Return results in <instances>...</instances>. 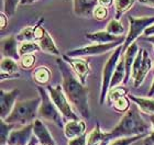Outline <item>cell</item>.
I'll use <instances>...</instances> for the list:
<instances>
[{
  "mask_svg": "<svg viewBox=\"0 0 154 145\" xmlns=\"http://www.w3.org/2000/svg\"><path fill=\"white\" fill-rule=\"evenodd\" d=\"M57 65L63 78V90L67 99L75 107V109L84 118H89L90 110L88 104V89L74 76L72 68L65 59H57Z\"/></svg>",
  "mask_w": 154,
  "mask_h": 145,
  "instance_id": "1",
  "label": "cell"
},
{
  "mask_svg": "<svg viewBox=\"0 0 154 145\" xmlns=\"http://www.w3.org/2000/svg\"><path fill=\"white\" fill-rule=\"evenodd\" d=\"M150 129H151V125L148 124V122L141 116L138 107H133L125 113L120 122L117 124V126L111 132L106 133L105 145H107V143L111 140L118 139V137L146 134V132L150 131Z\"/></svg>",
  "mask_w": 154,
  "mask_h": 145,
  "instance_id": "2",
  "label": "cell"
},
{
  "mask_svg": "<svg viewBox=\"0 0 154 145\" xmlns=\"http://www.w3.org/2000/svg\"><path fill=\"white\" fill-rule=\"evenodd\" d=\"M40 104L41 97L19 101L14 104L11 113L5 119V121L10 124H31L33 120H36Z\"/></svg>",
  "mask_w": 154,
  "mask_h": 145,
  "instance_id": "3",
  "label": "cell"
},
{
  "mask_svg": "<svg viewBox=\"0 0 154 145\" xmlns=\"http://www.w3.org/2000/svg\"><path fill=\"white\" fill-rule=\"evenodd\" d=\"M38 91L40 94V97H41V104H40V108H38L40 116L55 123L56 125L61 126V128H64L62 113L60 112L57 107L55 106V103L53 102L50 94H48L46 90L42 87H38Z\"/></svg>",
  "mask_w": 154,
  "mask_h": 145,
  "instance_id": "4",
  "label": "cell"
},
{
  "mask_svg": "<svg viewBox=\"0 0 154 145\" xmlns=\"http://www.w3.org/2000/svg\"><path fill=\"white\" fill-rule=\"evenodd\" d=\"M152 24H154V17H129V32L123 42V51H125L132 43H134L135 40Z\"/></svg>",
  "mask_w": 154,
  "mask_h": 145,
  "instance_id": "5",
  "label": "cell"
},
{
  "mask_svg": "<svg viewBox=\"0 0 154 145\" xmlns=\"http://www.w3.org/2000/svg\"><path fill=\"white\" fill-rule=\"evenodd\" d=\"M123 52V46L119 45L116 48L113 53L109 56L107 63L103 66V84H101V91H100V104H103L106 96L108 94L110 87V83H111V78L113 76V73L116 71L117 64H118L119 59L121 57V53Z\"/></svg>",
  "mask_w": 154,
  "mask_h": 145,
  "instance_id": "6",
  "label": "cell"
},
{
  "mask_svg": "<svg viewBox=\"0 0 154 145\" xmlns=\"http://www.w3.org/2000/svg\"><path fill=\"white\" fill-rule=\"evenodd\" d=\"M151 68L152 61L149 56V53L145 50H140L131 69V77L134 79V87L141 86Z\"/></svg>",
  "mask_w": 154,
  "mask_h": 145,
  "instance_id": "7",
  "label": "cell"
},
{
  "mask_svg": "<svg viewBox=\"0 0 154 145\" xmlns=\"http://www.w3.org/2000/svg\"><path fill=\"white\" fill-rule=\"evenodd\" d=\"M48 90L52 100H53V102L55 103V106L57 107V109L60 110V112L62 113V116H64L65 119L67 120L78 119L76 113L73 111L72 106L68 102V99L67 97H66V95H65L64 90H63V87H61L60 85L55 86V87L48 86Z\"/></svg>",
  "mask_w": 154,
  "mask_h": 145,
  "instance_id": "8",
  "label": "cell"
},
{
  "mask_svg": "<svg viewBox=\"0 0 154 145\" xmlns=\"http://www.w3.org/2000/svg\"><path fill=\"white\" fill-rule=\"evenodd\" d=\"M122 43V40L112 43H106V44H91L88 46H84L80 48H75L67 52L66 55L69 57H80V56H91V55H100L106 52H109L112 48H117Z\"/></svg>",
  "mask_w": 154,
  "mask_h": 145,
  "instance_id": "9",
  "label": "cell"
},
{
  "mask_svg": "<svg viewBox=\"0 0 154 145\" xmlns=\"http://www.w3.org/2000/svg\"><path fill=\"white\" fill-rule=\"evenodd\" d=\"M63 59H65L68 64L71 65L72 69L77 75V77L80 80V83L83 85L86 84V78L89 75V71H90V67L88 62L78 57H69L67 55H64Z\"/></svg>",
  "mask_w": 154,
  "mask_h": 145,
  "instance_id": "10",
  "label": "cell"
},
{
  "mask_svg": "<svg viewBox=\"0 0 154 145\" xmlns=\"http://www.w3.org/2000/svg\"><path fill=\"white\" fill-rule=\"evenodd\" d=\"M36 33H38V45H40L42 51H44L45 53H48V54L60 55V50L54 43L52 36L48 34V32L44 28H42L38 24L36 26Z\"/></svg>",
  "mask_w": 154,
  "mask_h": 145,
  "instance_id": "11",
  "label": "cell"
},
{
  "mask_svg": "<svg viewBox=\"0 0 154 145\" xmlns=\"http://www.w3.org/2000/svg\"><path fill=\"white\" fill-rule=\"evenodd\" d=\"M33 123L26 124L22 129L13 130L8 139V145H28L32 137Z\"/></svg>",
  "mask_w": 154,
  "mask_h": 145,
  "instance_id": "12",
  "label": "cell"
},
{
  "mask_svg": "<svg viewBox=\"0 0 154 145\" xmlns=\"http://www.w3.org/2000/svg\"><path fill=\"white\" fill-rule=\"evenodd\" d=\"M19 94L18 89H13L11 91H5L1 89L0 91V106H1V119L5 120L12 111L14 102Z\"/></svg>",
  "mask_w": 154,
  "mask_h": 145,
  "instance_id": "13",
  "label": "cell"
},
{
  "mask_svg": "<svg viewBox=\"0 0 154 145\" xmlns=\"http://www.w3.org/2000/svg\"><path fill=\"white\" fill-rule=\"evenodd\" d=\"M17 38L12 35L1 40V53L3 57H10L19 61L21 56L19 54V45L17 44Z\"/></svg>",
  "mask_w": 154,
  "mask_h": 145,
  "instance_id": "14",
  "label": "cell"
},
{
  "mask_svg": "<svg viewBox=\"0 0 154 145\" xmlns=\"http://www.w3.org/2000/svg\"><path fill=\"white\" fill-rule=\"evenodd\" d=\"M74 1V12L78 17L90 18L94 16V10L99 2L98 0H73Z\"/></svg>",
  "mask_w": 154,
  "mask_h": 145,
  "instance_id": "15",
  "label": "cell"
},
{
  "mask_svg": "<svg viewBox=\"0 0 154 145\" xmlns=\"http://www.w3.org/2000/svg\"><path fill=\"white\" fill-rule=\"evenodd\" d=\"M33 132H34V135L38 137V143L41 145H55L54 139L52 137L48 129L45 126V124L42 122L41 120H34V122H33Z\"/></svg>",
  "mask_w": 154,
  "mask_h": 145,
  "instance_id": "16",
  "label": "cell"
},
{
  "mask_svg": "<svg viewBox=\"0 0 154 145\" xmlns=\"http://www.w3.org/2000/svg\"><path fill=\"white\" fill-rule=\"evenodd\" d=\"M85 130H86V124H85V122H84V121H80V120H78V119L68 120L64 125L65 136H66L68 140L74 139V137H77V136L84 134V133H85Z\"/></svg>",
  "mask_w": 154,
  "mask_h": 145,
  "instance_id": "17",
  "label": "cell"
},
{
  "mask_svg": "<svg viewBox=\"0 0 154 145\" xmlns=\"http://www.w3.org/2000/svg\"><path fill=\"white\" fill-rule=\"evenodd\" d=\"M139 46L137 45V43H132L131 45L129 46L127 50H125V53L123 55L125 57V78L123 84H127L131 77V69H132V65L134 63V59L137 57V55L139 53Z\"/></svg>",
  "mask_w": 154,
  "mask_h": 145,
  "instance_id": "18",
  "label": "cell"
},
{
  "mask_svg": "<svg viewBox=\"0 0 154 145\" xmlns=\"http://www.w3.org/2000/svg\"><path fill=\"white\" fill-rule=\"evenodd\" d=\"M129 99L133 101L143 112L149 113L150 116H154V99H151V97L143 98V97H135L133 95H130Z\"/></svg>",
  "mask_w": 154,
  "mask_h": 145,
  "instance_id": "19",
  "label": "cell"
},
{
  "mask_svg": "<svg viewBox=\"0 0 154 145\" xmlns=\"http://www.w3.org/2000/svg\"><path fill=\"white\" fill-rule=\"evenodd\" d=\"M86 38L90 41H94L96 43H100V44H106V43H112L120 41L119 36H116L110 34L107 31H99V32H93V33H87Z\"/></svg>",
  "mask_w": 154,
  "mask_h": 145,
  "instance_id": "20",
  "label": "cell"
},
{
  "mask_svg": "<svg viewBox=\"0 0 154 145\" xmlns=\"http://www.w3.org/2000/svg\"><path fill=\"white\" fill-rule=\"evenodd\" d=\"M125 57L121 55V57H120L118 64H117L115 73H113V76H112V78H111V83H110L109 89H111V88H113V87H117L119 84L123 83V81H125Z\"/></svg>",
  "mask_w": 154,
  "mask_h": 145,
  "instance_id": "21",
  "label": "cell"
},
{
  "mask_svg": "<svg viewBox=\"0 0 154 145\" xmlns=\"http://www.w3.org/2000/svg\"><path fill=\"white\" fill-rule=\"evenodd\" d=\"M106 143V133L100 130V125L97 124L96 128L88 134L87 145H105Z\"/></svg>",
  "mask_w": 154,
  "mask_h": 145,
  "instance_id": "22",
  "label": "cell"
},
{
  "mask_svg": "<svg viewBox=\"0 0 154 145\" xmlns=\"http://www.w3.org/2000/svg\"><path fill=\"white\" fill-rule=\"evenodd\" d=\"M17 40L21 42H26V41H36L38 40V33H36V26H26L22 29L17 35Z\"/></svg>",
  "mask_w": 154,
  "mask_h": 145,
  "instance_id": "23",
  "label": "cell"
},
{
  "mask_svg": "<svg viewBox=\"0 0 154 145\" xmlns=\"http://www.w3.org/2000/svg\"><path fill=\"white\" fill-rule=\"evenodd\" d=\"M135 0H115L116 6V19L119 20L123 13H125L133 5Z\"/></svg>",
  "mask_w": 154,
  "mask_h": 145,
  "instance_id": "24",
  "label": "cell"
},
{
  "mask_svg": "<svg viewBox=\"0 0 154 145\" xmlns=\"http://www.w3.org/2000/svg\"><path fill=\"white\" fill-rule=\"evenodd\" d=\"M0 68H1V73L3 74H14L18 71V63L13 58L2 57Z\"/></svg>",
  "mask_w": 154,
  "mask_h": 145,
  "instance_id": "25",
  "label": "cell"
},
{
  "mask_svg": "<svg viewBox=\"0 0 154 145\" xmlns=\"http://www.w3.org/2000/svg\"><path fill=\"white\" fill-rule=\"evenodd\" d=\"M50 77H51V73H50V69L48 67H38L36 68L34 73H33V78L35 79V81L38 84L44 85L46 84L48 80H50Z\"/></svg>",
  "mask_w": 154,
  "mask_h": 145,
  "instance_id": "26",
  "label": "cell"
},
{
  "mask_svg": "<svg viewBox=\"0 0 154 145\" xmlns=\"http://www.w3.org/2000/svg\"><path fill=\"white\" fill-rule=\"evenodd\" d=\"M41 50L40 45L36 44L35 41H26V42H21L19 45V54L20 56L28 54H33L34 52Z\"/></svg>",
  "mask_w": 154,
  "mask_h": 145,
  "instance_id": "27",
  "label": "cell"
},
{
  "mask_svg": "<svg viewBox=\"0 0 154 145\" xmlns=\"http://www.w3.org/2000/svg\"><path fill=\"white\" fill-rule=\"evenodd\" d=\"M106 31L109 32L110 34H112V35L119 36V35H122L125 33V28H123V26H122L121 23L119 22V20L112 19L110 20L109 22H108V24H107Z\"/></svg>",
  "mask_w": 154,
  "mask_h": 145,
  "instance_id": "28",
  "label": "cell"
},
{
  "mask_svg": "<svg viewBox=\"0 0 154 145\" xmlns=\"http://www.w3.org/2000/svg\"><path fill=\"white\" fill-rule=\"evenodd\" d=\"M145 134H138L133 136H125V137H118L115 139L112 142H110L108 145H131L132 143L137 142L140 139H142Z\"/></svg>",
  "mask_w": 154,
  "mask_h": 145,
  "instance_id": "29",
  "label": "cell"
},
{
  "mask_svg": "<svg viewBox=\"0 0 154 145\" xmlns=\"http://www.w3.org/2000/svg\"><path fill=\"white\" fill-rule=\"evenodd\" d=\"M127 95V89L125 87H113L111 88L108 92V101H109V104L111 106L116 100L121 98V97H125Z\"/></svg>",
  "mask_w": 154,
  "mask_h": 145,
  "instance_id": "30",
  "label": "cell"
},
{
  "mask_svg": "<svg viewBox=\"0 0 154 145\" xmlns=\"http://www.w3.org/2000/svg\"><path fill=\"white\" fill-rule=\"evenodd\" d=\"M14 124H10V123L6 122L5 120L1 119V124H0V130H1V144L6 145V143H8V139L11 133Z\"/></svg>",
  "mask_w": 154,
  "mask_h": 145,
  "instance_id": "31",
  "label": "cell"
},
{
  "mask_svg": "<svg viewBox=\"0 0 154 145\" xmlns=\"http://www.w3.org/2000/svg\"><path fill=\"white\" fill-rule=\"evenodd\" d=\"M115 110L119 111V112H127L129 110V107H130V103H129V99L125 97H121L119 98L112 103Z\"/></svg>",
  "mask_w": 154,
  "mask_h": 145,
  "instance_id": "32",
  "label": "cell"
},
{
  "mask_svg": "<svg viewBox=\"0 0 154 145\" xmlns=\"http://www.w3.org/2000/svg\"><path fill=\"white\" fill-rule=\"evenodd\" d=\"M21 0H5V6H3V9H5V13H6L8 17H12L14 13H16L17 7L20 3Z\"/></svg>",
  "mask_w": 154,
  "mask_h": 145,
  "instance_id": "33",
  "label": "cell"
},
{
  "mask_svg": "<svg viewBox=\"0 0 154 145\" xmlns=\"http://www.w3.org/2000/svg\"><path fill=\"white\" fill-rule=\"evenodd\" d=\"M20 63H21V66L26 69H30L32 68L35 64V56L33 54H28V55H23L20 58Z\"/></svg>",
  "mask_w": 154,
  "mask_h": 145,
  "instance_id": "34",
  "label": "cell"
},
{
  "mask_svg": "<svg viewBox=\"0 0 154 145\" xmlns=\"http://www.w3.org/2000/svg\"><path fill=\"white\" fill-rule=\"evenodd\" d=\"M107 16H108L107 7L98 5V6L95 8V10H94V17H95L97 20H103Z\"/></svg>",
  "mask_w": 154,
  "mask_h": 145,
  "instance_id": "35",
  "label": "cell"
},
{
  "mask_svg": "<svg viewBox=\"0 0 154 145\" xmlns=\"http://www.w3.org/2000/svg\"><path fill=\"white\" fill-rule=\"evenodd\" d=\"M87 143H88V135H86L84 133V134L77 136V137L71 139L68 141L67 145H87Z\"/></svg>",
  "mask_w": 154,
  "mask_h": 145,
  "instance_id": "36",
  "label": "cell"
},
{
  "mask_svg": "<svg viewBox=\"0 0 154 145\" xmlns=\"http://www.w3.org/2000/svg\"><path fill=\"white\" fill-rule=\"evenodd\" d=\"M153 125H154V123H153ZM143 142H144V145H154V126H153V130H152L151 133H150V135H149Z\"/></svg>",
  "mask_w": 154,
  "mask_h": 145,
  "instance_id": "37",
  "label": "cell"
},
{
  "mask_svg": "<svg viewBox=\"0 0 154 145\" xmlns=\"http://www.w3.org/2000/svg\"><path fill=\"white\" fill-rule=\"evenodd\" d=\"M7 14L5 12L1 13V29H5L8 24V21H7Z\"/></svg>",
  "mask_w": 154,
  "mask_h": 145,
  "instance_id": "38",
  "label": "cell"
},
{
  "mask_svg": "<svg viewBox=\"0 0 154 145\" xmlns=\"http://www.w3.org/2000/svg\"><path fill=\"white\" fill-rule=\"evenodd\" d=\"M98 2L103 7H109L115 2V0H98Z\"/></svg>",
  "mask_w": 154,
  "mask_h": 145,
  "instance_id": "39",
  "label": "cell"
},
{
  "mask_svg": "<svg viewBox=\"0 0 154 145\" xmlns=\"http://www.w3.org/2000/svg\"><path fill=\"white\" fill-rule=\"evenodd\" d=\"M16 77H19V74L18 73H14V74H3V73H1V79H5V78H16Z\"/></svg>",
  "mask_w": 154,
  "mask_h": 145,
  "instance_id": "40",
  "label": "cell"
},
{
  "mask_svg": "<svg viewBox=\"0 0 154 145\" xmlns=\"http://www.w3.org/2000/svg\"><path fill=\"white\" fill-rule=\"evenodd\" d=\"M144 34L146 36H151V35H154V24H152L151 26H149L148 29L144 31Z\"/></svg>",
  "mask_w": 154,
  "mask_h": 145,
  "instance_id": "41",
  "label": "cell"
},
{
  "mask_svg": "<svg viewBox=\"0 0 154 145\" xmlns=\"http://www.w3.org/2000/svg\"><path fill=\"white\" fill-rule=\"evenodd\" d=\"M139 2L146 5V6H151L154 8V0H139Z\"/></svg>",
  "mask_w": 154,
  "mask_h": 145,
  "instance_id": "42",
  "label": "cell"
},
{
  "mask_svg": "<svg viewBox=\"0 0 154 145\" xmlns=\"http://www.w3.org/2000/svg\"><path fill=\"white\" fill-rule=\"evenodd\" d=\"M153 96H154V79H153V81H152L150 91H149V97H153Z\"/></svg>",
  "mask_w": 154,
  "mask_h": 145,
  "instance_id": "43",
  "label": "cell"
},
{
  "mask_svg": "<svg viewBox=\"0 0 154 145\" xmlns=\"http://www.w3.org/2000/svg\"><path fill=\"white\" fill-rule=\"evenodd\" d=\"M145 40H146V41H149V42H151L152 44L154 45V36H148V38H145Z\"/></svg>",
  "mask_w": 154,
  "mask_h": 145,
  "instance_id": "44",
  "label": "cell"
},
{
  "mask_svg": "<svg viewBox=\"0 0 154 145\" xmlns=\"http://www.w3.org/2000/svg\"><path fill=\"white\" fill-rule=\"evenodd\" d=\"M33 1H34V0H23L22 2L24 3V2H33Z\"/></svg>",
  "mask_w": 154,
  "mask_h": 145,
  "instance_id": "45",
  "label": "cell"
},
{
  "mask_svg": "<svg viewBox=\"0 0 154 145\" xmlns=\"http://www.w3.org/2000/svg\"><path fill=\"white\" fill-rule=\"evenodd\" d=\"M153 73H154V66H153Z\"/></svg>",
  "mask_w": 154,
  "mask_h": 145,
  "instance_id": "46",
  "label": "cell"
}]
</instances>
